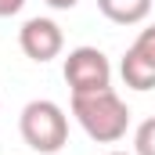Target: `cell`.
Returning <instances> with one entry per match:
<instances>
[{
	"instance_id": "obj_4",
	"label": "cell",
	"mask_w": 155,
	"mask_h": 155,
	"mask_svg": "<svg viewBox=\"0 0 155 155\" xmlns=\"http://www.w3.org/2000/svg\"><path fill=\"white\" fill-rule=\"evenodd\" d=\"M18 47H22L25 58H33V61L43 65V61L58 58L61 47H65L61 25H58L54 18H29V22L18 29Z\"/></svg>"
},
{
	"instance_id": "obj_3",
	"label": "cell",
	"mask_w": 155,
	"mask_h": 155,
	"mask_svg": "<svg viewBox=\"0 0 155 155\" xmlns=\"http://www.w3.org/2000/svg\"><path fill=\"white\" fill-rule=\"evenodd\" d=\"M61 76H65L72 94H94V90H108L112 87V65H108L105 51L76 47V51H69Z\"/></svg>"
},
{
	"instance_id": "obj_7",
	"label": "cell",
	"mask_w": 155,
	"mask_h": 155,
	"mask_svg": "<svg viewBox=\"0 0 155 155\" xmlns=\"http://www.w3.org/2000/svg\"><path fill=\"white\" fill-rule=\"evenodd\" d=\"M134 155H155V116L137 126V134H134Z\"/></svg>"
},
{
	"instance_id": "obj_2",
	"label": "cell",
	"mask_w": 155,
	"mask_h": 155,
	"mask_svg": "<svg viewBox=\"0 0 155 155\" xmlns=\"http://www.w3.org/2000/svg\"><path fill=\"white\" fill-rule=\"evenodd\" d=\"M18 134L22 141L40 155H54L61 152V144L69 141V116L61 112V105L40 97V101H29L18 116Z\"/></svg>"
},
{
	"instance_id": "obj_6",
	"label": "cell",
	"mask_w": 155,
	"mask_h": 155,
	"mask_svg": "<svg viewBox=\"0 0 155 155\" xmlns=\"http://www.w3.org/2000/svg\"><path fill=\"white\" fill-rule=\"evenodd\" d=\"M119 72H123V83L134 87V90H155V65L148 61V58H141L134 47L123 54Z\"/></svg>"
},
{
	"instance_id": "obj_10",
	"label": "cell",
	"mask_w": 155,
	"mask_h": 155,
	"mask_svg": "<svg viewBox=\"0 0 155 155\" xmlns=\"http://www.w3.org/2000/svg\"><path fill=\"white\" fill-rule=\"evenodd\" d=\"M43 4H47V7H54V11H72L79 0H43Z\"/></svg>"
},
{
	"instance_id": "obj_1",
	"label": "cell",
	"mask_w": 155,
	"mask_h": 155,
	"mask_svg": "<svg viewBox=\"0 0 155 155\" xmlns=\"http://www.w3.org/2000/svg\"><path fill=\"white\" fill-rule=\"evenodd\" d=\"M72 116L83 126V134L97 144H116L126 137L130 108L116 90H94V94H72Z\"/></svg>"
},
{
	"instance_id": "obj_9",
	"label": "cell",
	"mask_w": 155,
	"mask_h": 155,
	"mask_svg": "<svg viewBox=\"0 0 155 155\" xmlns=\"http://www.w3.org/2000/svg\"><path fill=\"white\" fill-rule=\"evenodd\" d=\"M22 4H25V0H0V18L18 15V11H22Z\"/></svg>"
},
{
	"instance_id": "obj_5",
	"label": "cell",
	"mask_w": 155,
	"mask_h": 155,
	"mask_svg": "<svg viewBox=\"0 0 155 155\" xmlns=\"http://www.w3.org/2000/svg\"><path fill=\"white\" fill-rule=\"evenodd\" d=\"M97 11L116 25H137L152 15V0H97Z\"/></svg>"
},
{
	"instance_id": "obj_8",
	"label": "cell",
	"mask_w": 155,
	"mask_h": 155,
	"mask_svg": "<svg viewBox=\"0 0 155 155\" xmlns=\"http://www.w3.org/2000/svg\"><path fill=\"white\" fill-rule=\"evenodd\" d=\"M134 51L141 54V58H148L155 65V25H148V29H141V36L134 40Z\"/></svg>"
},
{
	"instance_id": "obj_11",
	"label": "cell",
	"mask_w": 155,
	"mask_h": 155,
	"mask_svg": "<svg viewBox=\"0 0 155 155\" xmlns=\"http://www.w3.org/2000/svg\"><path fill=\"white\" fill-rule=\"evenodd\" d=\"M105 155H130V152H105Z\"/></svg>"
}]
</instances>
